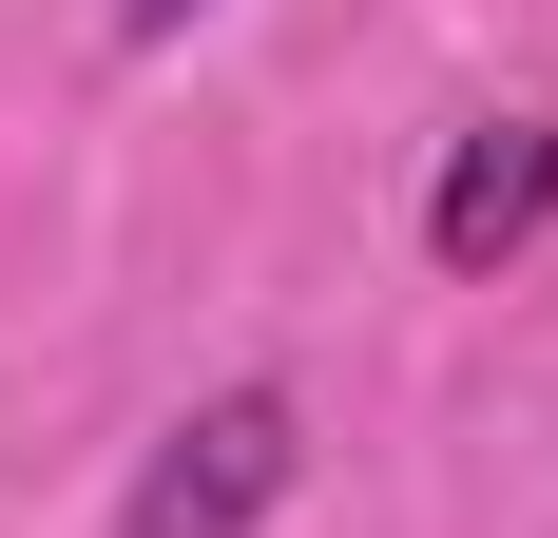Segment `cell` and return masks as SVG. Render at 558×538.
I'll use <instances>...</instances> for the list:
<instances>
[{
  "label": "cell",
  "mask_w": 558,
  "mask_h": 538,
  "mask_svg": "<svg viewBox=\"0 0 558 538\" xmlns=\"http://www.w3.org/2000/svg\"><path fill=\"white\" fill-rule=\"evenodd\" d=\"M289 481H308V424H289V384H213V404H193V424L135 462L116 538H251Z\"/></svg>",
  "instance_id": "6da1fadb"
},
{
  "label": "cell",
  "mask_w": 558,
  "mask_h": 538,
  "mask_svg": "<svg viewBox=\"0 0 558 538\" xmlns=\"http://www.w3.org/2000/svg\"><path fill=\"white\" fill-rule=\"evenodd\" d=\"M539 231H558V115H482V135L424 173V250L482 289V269H520Z\"/></svg>",
  "instance_id": "7a4b0ae2"
},
{
  "label": "cell",
  "mask_w": 558,
  "mask_h": 538,
  "mask_svg": "<svg viewBox=\"0 0 558 538\" xmlns=\"http://www.w3.org/2000/svg\"><path fill=\"white\" fill-rule=\"evenodd\" d=\"M193 20H213V0H116V39H193Z\"/></svg>",
  "instance_id": "3957f363"
}]
</instances>
